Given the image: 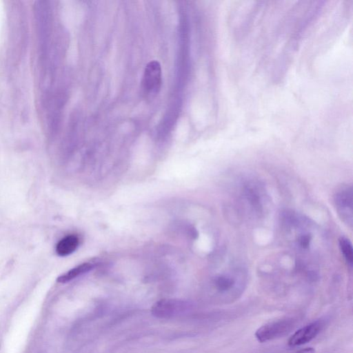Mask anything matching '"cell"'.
Returning <instances> with one entry per match:
<instances>
[{
	"instance_id": "cell-1",
	"label": "cell",
	"mask_w": 353,
	"mask_h": 353,
	"mask_svg": "<svg viewBox=\"0 0 353 353\" xmlns=\"http://www.w3.org/2000/svg\"><path fill=\"white\" fill-rule=\"evenodd\" d=\"M213 285L223 303L231 302L238 298L243 288V281L231 273H221L213 279Z\"/></svg>"
},
{
	"instance_id": "cell-2",
	"label": "cell",
	"mask_w": 353,
	"mask_h": 353,
	"mask_svg": "<svg viewBox=\"0 0 353 353\" xmlns=\"http://www.w3.org/2000/svg\"><path fill=\"white\" fill-rule=\"evenodd\" d=\"M294 325V320L290 318L276 320L260 327L254 336L260 343L268 342L287 334Z\"/></svg>"
},
{
	"instance_id": "cell-3",
	"label": "cell",
	"mask_w": 353,
	"mask_h": 353,
	"mask_svg": "<svg viewBox=\"0 0 353 353\" xmlns=\"http://www.w3.org/2000/svg\"><path fill=\"white\" fill-rule=\"evenodd\" d=\"M190 305L176 299H163L157 301L151 308L153 316L159 319H170L185 313Z\"/></svg>"
},
{
	"instance_id": "cell-4",
	"label": "cell",
	"mask_w": 353,
	"mask_h": 353,
	"mask_svg": "<svg viewBox=\"0 0 353 353\" xmlns=\"http://www.w3.org/2000/svg\"><path fill=\"white\" fill-rule=\"evenodd\" d=\"M162 83L161 67L159 61H151L145 66L142 80V87L149 94H157Z\"/></svg>"
},
{
	"instance_id": "cell-5",
	"label": "cell",
	"mask_w": 353,
	"mask_h": 353,
	"mask_svg": "<svg viewBox=\"0 0 353 353\" xmlns=\"http://www.w3.org/2000/svg\"><path fill=\"white\" fill-rule=\"evenodd\" d=\"M336 210L343 221L352 224V189L351 186L345 185L339 189L334 195Z\"/></svg>"
},
{
	"instance_id": "cell-6",
	"label": "cell",
	"mask_w": 353,
	"mask_h": 353,
	"mask_svg": "<svg viewBox=\"0 0 353 353\" xmlns=\"http://www.w3.org/2000/svg\"><path fill=\"white\" fill-rule=\"evenodd\" d=\"M323 326L321 321H316L300 328L290 336L288 345L296 347L311 341L319 334Z\"/></svg>"
},
{
	"instance_id": "cell-7",
	"label": "cell",
	"mask_w": 353,
	"mask_h": 353,
	"mask_svg": "<svg viewBox=\"0 0 353 353\" xmlns=\"http://www.w3.org/2000/svg\"><path fill=\"white\" fill-rule=\"evenodd\" d=\"M79 240L77 236L69 234L62 238L56 245V252L60 256H66L73 253L78 248Z\"/></svg>"
},
{
	"instance_id": "cell-8",
	"label": "cell",
	"mask_w": 353,
	"mask_h": 353,
	"mask_svg": "<svg viewBox=\"0 0 353 353\" xmlns=\"http://www.w3.org/2000/svg\"><path fill=\"white\" fill-rule=\"evenodd\" d=\"M94 268V264L92 263H83L77 266L70 269L65 273L59 276L57 281L59 283H65L72 281V279L83 274Z\"/></svg>"
},
{
	"instance_id": "cell-9",
	"label": "cell",
	"mask_w": 353,
	"mask_h": 353,
	"mask_svg": "<svg viewBox=\"0 0 353 353\" xmlns=\"http://www.w3.org/2000/svg\"><path fill=\"white\" fill-rule=\"evenodd\" d=\"M339 248L343 258L350 267L353 264V248L350 241L345 237H341L339 241Z\"/></svg>"
},
{
	"instance_id": "cell-10",
	"label": "cell",
	"mask_w": 353,
	"mask_h": 353,
	"mask_svg": "<svg viewBox=\"0 0 353 353\" xmlns=\"http://www.w3.org/2000/svg\"><path fill=\"white\" fill-rule=\"evenodd\" d=\"M311 241V235L308 233H303L298 238V244L301 248L307 249L309 247Z\"/></svg>"
},
{
	"instance_id": "cell-11",
	"label": "cell",
	"mask_w": 353,
	"mask_h": 353,
	"mask_svg": "<svg viewBox=\"0 0 353 353\" xmlns=\"http://www.w3.org/2000/svg\"><path fill=\"white\" fill-rule=\"evenodd\" d=\"M295 353H315V350L313 347H305L299 350Z\"/></svg>"
}]
</instances>
